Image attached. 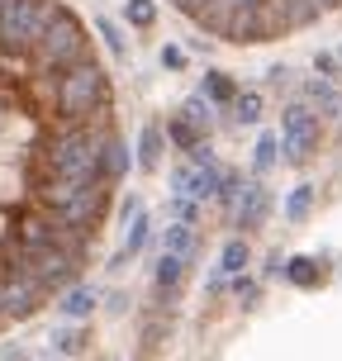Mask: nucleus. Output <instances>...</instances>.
<instances>
[{
	"label": "nucleus",
	"mask_w": 342,
	"mask_h": 361,
	"mask_svg": "<svg viewBox=\"0 0 342 361\" xmlns=\"http://www.w3.org/2000/svg\"><path fill=\"white\" fill-rule=\"evenodd\" d=\"M342 10V0H214V10L204 19V29L224 43H267V38L300 34L324 15Z\"/></svg>",
	"instance_id": "f257e3e1"
},
{
	"label": "nucleus",
	"mask_w": 342,
	"mask_h": 361,
	"mask_svg": "<svg viewBox=\"0 0 342 361\" xmlns=\"http://www.w3.org/2000/svg\"><path fill=\"white\" fill-rule=\"evenodd\" d=\"M53 100H57V114L62 119H95L109 109V81L100 72L95 57H81L72 67L57 72V86H53Z\"/></svg>",
	"instance_id": "f03ea898"
},
{
	"label": "nucleus",
	"mask_w": 342,
	"mask_h": 361,
	"mask_svg": "<svg viewBox=\"0 0 342 361\" xmlns=\"http://www.w3.org/2000/svg\"><path fill=\"white\" fill-rule=\"evenodd\" d=\"M38 57L43 62H53V67H72V62H81V57H95L90 53V38L86 29H81V19L57 0V10L48 15V24L38 29Z\"/></svg>",
	"instance_id": "7ed1b4c3"
},
{
	"label": "nucleus",
	"mask_w": 342,
	"mask_h": 361,
	"mask_svg": "<svg viewBox=\"0 0 342 361\" xmlns=\"http://www.w3.org/2000/svg\"><path fill=\"white\" fill-rule=\"evenodd\" d=\"M281 152H286V162H305L314 143H319V119H314V109L309 105H286L281 114Z\"/></svg>",
	"instance_id": "20e7f679"
},
{
	"label": "nucleus",
	"mask_w": 342,
	"mask_h": 361,
	"mask_svg": "<svg viewBox=\"0 0 342 361\" xmlns=\"http://www.w3.org/2000/svg\"><path fill=\"white\" fill-rule=\"evenodd\" d=\"M171 190L176 195H190V200H214V190H219V171H214V162H190V166H176L171 171Z\"/></svg>",
	"instance_id": "39448f33"
},
{
	"label": "nucleus",
	"mask_w": 342,
	"mask_h": 361,
	"mask_svg": "<svg viewBox=\"0 0 342 361\" xmlns=\"http://www.w3.org/2000/svg\"><path fill=\"white\" fill-rule=\"evenodd\" d=\"M233 214H238V224H243V228H257V224H267V214H271V195L262 190V180H243V185H238Z\"/></svg>",
	"instance_id": "423d86ee"
},
{
	"label": "nucleus",
	"mask_w": 342,
	"mask_h": 361,
	"mask_svg": "<svg viewBox=\"0 0 342 361\" xmlns=\"http://www.w3.org/2000/svg\"><path fill=\"white\" fill-rule=\"evenodd\" d=\"M162 252H171V257H195L200 252V233L190 228V224H171L162 233Z\"/></svg>",
	"instance_id": "0eeeda50"
},
{
	"label": "nucleus",
	"mask_w": 342,
	"mask_h": 361,
	"mask_svg": "<svg viewBox=\"0 0 342 361\" xmlns=\"http://www.w3.org/2000/svg\"><path fill=\"white\" fill-rule=\"evenodd\" d=\"M185 267H190V257L162 252V262H157V290H162V295H176L181 281H185Z\"/></svg>",
	"instance_id": "6e6552de"
},
{
	"label": "nucleus",
	"mask_w": 342,
	"mask_h": 361,
	"mask_svg": "<svg viewBox=\"0 0 342 361\" xmlns=\"http://www.w3.org/2000/svg\"><path fill=\"white\" fill-rule=\"evenodd\" d=\"M57 309H62L67 319H90V309H95V290H90V286H67V295L57 300Z\"/></svg>",
	"instance_id": "1a4fd4ad"
},
{
	"label": "nucleus",
	"mask_w": 342,
	"mask_h": 361,
	"mask_svg": "<svg viewBox=\"0 0 342 361\" xmlns=\"http://www.w3.org/2000/svg\"><path fill=\"white\" fill-rule=\"evenodd\" d=\"M157 162H162V128L147 124L143 143H138V166H143V171H157Z\"/></svg>",
	"instance_id": "9d476101"
},
{
	"label": "nucleus",
	"mask_w": 342,
	"mask_h": 361,
	"mask_svg": "<svg viewBox=\"0 0 342 361\" xmlns=\"http://www.w3.org/2000/svg\"><path fill=\"white\" fill-rule=\"evenodd\" d=\"M309 100L324 109V114H338L342 109V95H338V86H333L328 76H314V81H309Z\"/></svg>",
	"instance_id": "9b49d317"
},
{
	"label": "nucleus",
	"mask_w": 342,
	"mask_h": 361,
	"mask_svg": "<svg viewBox=\"0 0 342 361\" xmlns=\"http://www.w3.org/2000/svg\"><path fill=\"white\" fill-rule=\"evenodd\" d=\"M309 209H314V185H295V190H290L286 195V219L290 224H300V219H309Z\"/></svg>",
	"instance_id": "f8f14e48"
},
{
	"label": "nucleus",
	"mask_w": 342,
	"mask_h": 361,
	"mask_svg": "<svg viewBox=\"0 0 342 361\" xmlns=\"http://www.w3.org/2000/svg\"><path fill=\"white\" fill-rule=\"evenodd\" d=\"M200 95H204L209 105H228V100H233V95H238V86H233V81H228V76L209 72V76H204V90H200Z\"/></svg>",
	"instance_id": "ddd939ff"
},
{
	"label": "nucleus",
	"mask_w": 342,
	"mask_h": 361,
	"mask_svg": "<svg viewBox=\"0 0 342 361\" xmlns=\"http://www.w3.org/2000/svg\"><path fill=\"white\" fill-rule=\"evenodd\" d=\"M228 105H233L238 124H257V119H262V95H257V90H243V95H233Z\"/></svg>",
	"instance_id": "4468645a"
},
{
	"label": "nucleus",
	"mask_w": 342,
	"mask_h": 361,
	"mask_svg": "<svg viewBox=\"0 0 342 361\" xmlns=\"http://www.w3.org/2000/svg\"><path fill=\"white\" fill-rule=\"evenodd\" d=\"M128 162H133V152H128L124 143H119V133L109 138V147H105V166H109V180H119L128 171Z\"/></svg>",
	"instance_id": "2eb2a0df"
},
{
	"label": "nucleus",
	"mask_w": 342,
	"mask_h": 361,
	"mask_svg": "<svg viewBox=\"0 0 342 361\" xmlns=\"http://www.w3.org/2000/svg\"><path fill=\"white\" fill-rule=\"evenodd\" d=\"M143 243H147V219H143V209H138V214H133V224H128V233H124V252L114 257V267H119L124 257H133Z\"/></svg>",
	"instance_id": "dca6fc26"
},
{
	"label": "nucleus",
	"mask_w": 342,
	"mask_h": 361,
	"mask_svg": "<svg viewBox=\"0 0 342 361\" xmlns=\"http://www.w3.org/2000/svg\"><path fill=\"white\" fill-rule=\"evenodd\" d=\"M95 29H100V38H105V48H109V53L124 62V57H128V43H124V34H119V24L100 15V19H95Z\"/></svg>",
	"instance_id": "f3484780"
},
{
	"label": "nucleus",
	"mask_w": 342,
	"mask_h": 361,
	"mask_svg": "<svg viewBox=\"0 0 342 361\" xmlns=\"http://www.w3.org/2000/svg\"><path fill=\"white\" fill-rule=\"evenodd\" d=\"M166 133L176 138V147H181V152H190L195 143H204V133H200V128L190 124V119H171V124H166Z\"/></svg>",
	"instance_id": "a211bd4d"
},
{
	"label": "nucleus",
	"mask_w": 342,
	"mask_h": 361,
	"mask_svg": "<svg viewBox=\"0 0 342 361\" xmlns=\"http://www.w3.org/2000/svg\"><path fill=\"white\" fill-rule=\"evenodd\" d=\"M53 347L62 352V357H76V352H86V333H81V328H57Z\"/></svg>",
	"instance_id": "6ab92c4d"
},
{
	"label": "nucleus",
	"mask_w": 342,
	"mask_h": 361,
	"mask_svg": "<svg viewBox=\"0 0 342 361\" xmlns=\"http://www.w3.org/2000/svg\"><path fill=\"white\" fill-rule=\"evenodd\" d=\"M124 19L133 29H147V24L157 19V5H152V0H124Z\"/></svg>",
	"instance_id": "aec40b11"
},
{
	"label": "nucleus",
	"mask_w": 342,
	"mask_h": 361,
	"mask_svg": "<svg viewBox=\"0 0 342 361\" xmlns=\"http://www.w3.org/2000/svg\"><path fill=\"white\" fill-rule=\"evenodd\" d=\"M248 267V243H243V238H233V243H224V257H219V271H243Z\"/></svg>",
	"instance_id": "412c9836"
},
{
	"label": "nucleus",
	"mask_w": 342,
	"mask_h": 361,
	"mask_svg": "<svg viewBox=\"0 0 342 361\" xmlns=\"http://www.w3.org/2000/svg\"><path fill=\"white\" fill-rule=\"evenodd\" d=\"M276 152H281V138H276V133H262V138H257V152H252L257 171H271V166H276Z\"/></svg>",
	"instance_id": "4be33fe9"
},
{
	"label": "nucleus",
	"mask_w": 342,
	"mask_h": 361,
	"mask_svg": "<svg viewBox=\"0 0 342 361\" xmlns=\"http://www.w3.org/2000/svg\"><path fill=\"white\" fill-rule=\"evenodd\" d=\"M181 119H190L195 128H209V124H214V109H209V100H204V95H190V100H185V114H181Z\"/></svg>",
	"instance_id": "5701e85b"
},
{
	"label": "nucleus",
	"mask_w": 342,
	"mask_h": 361,
	"mask_svg": "<svg viewBox=\"0 0 342 361\" xmlns=\"http://www.w3.org/2000/svg\"><path fill=\"white\" fill-rule=\"evenodd\" d=\"M171 219H176V224H190V228H195V224H200V200L176 195V200H171Z\"/></svg>",
	"instance_id": "b1692460"
},
{
	"label": "nucleus",
	"mask_w": 342,
	"mask_h": 361,
	"mask_svg": "<svg viewBox=\"0 0 342 361\" xmlns=\"http://www.w3.org/2000/svg\"><path fill=\"white\" fill-rule=\"evenodd\" d=\"M281 271H286L290 281H300V286H309V281H319V267H314L309 257H295V262H286Z\"/></svg>",
	"instance_id": "393cba45"
},
{
	"label": "nucleus",
	"mask_w": 342,
	"mask_h": 361,
	"mask_svg": "<svg viewBox=\"0 0 342 361\" xmlns=\"http://www.w3.org/2000/svg\"><path fill=\"white\" fill-rule=\"evenodd\" d=\"M162 67H166V72H181V67H185V53H181L176 43H166V48H162Z\"/></svg>",
	"instance_id": "a878e982"
},
{
	"label": "nucleus",
	"mask_w": 342,
	"mask_h": 361,
	"mask_svg": "<svg viewBox=\"0 0 342 361\" xmlns=\"http://www.w3.org/2000/svg\"><path fill=\"white\" fill-rule=\"evenodd\" d=\"M233 295L243 300V305H252V300H257V286L248 281V276H238V281H233Z\"/></svg>",
	"instance_id": "bb28decb"
},
{
	"label": "nucleus",
	"mask_w": 342,
	"mask_h": 361,
	"mask_svg": "<svg viewBox=\"0 0 342 361\" xmlns=\"http://www.w3.org/2000/svg\"><path fill=\"white\" fill-rule=\"evenodd\" d=\"M314 67H319V76H333V72H338V62H333L328 53H319V57H314Z\"/></svg>",
	"instance_id": "cd10ccee"
},
{
	"label": "nucleus",
	"mask_w": 342,
	"mask_h": 361,
	"mask_svg": "<svg viewBox=\"0 0 342 361\" xmlns=\"http://www.w3.org/2000/svg\"><path fill=\"white\" fill-rule=\"evenodd\" d=\"M0 361H24V347H15V343H5V347H0Z\"/></svg>",
	"instance_id": "c85d7f7f"
},
{
	"label": "nucleus",
	"mask_w": 342,
	"mask_h": 361,
	"mask_svg": "<svg viewBox=\"0 0 342 361\" xmlns=\"http://www.w3.org/2000/svg\"><path fill=\"white\" fill-rule=\"evenodd\" d=\"M48 361H57V357H48Z\"/></svg>",
	"instance_id": "c756f323"
}]
</instances>
